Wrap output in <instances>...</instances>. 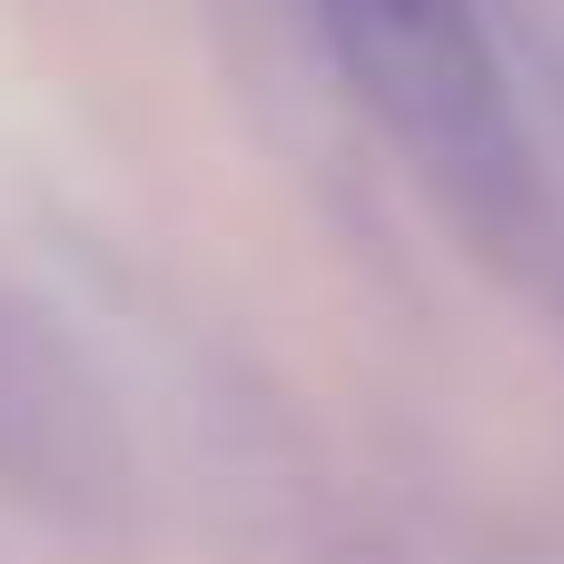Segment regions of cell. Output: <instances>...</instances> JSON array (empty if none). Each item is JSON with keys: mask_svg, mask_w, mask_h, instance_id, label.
<instances>
[{"mask_svg": "<svg viewBox=\"0 0 564 564\" xmlns=\"http://www.w3.org/2000/svg\"><path fill=\"white\" fill-rule=\"evenodd\" d=\"M317 30L377 129L476 208L525 188V119L476 0H317Z\"/></svg>", "mask_w": 564, "mask_h": 564, "instance_id": "obj_1", "label": "cell"}]
</instances>
